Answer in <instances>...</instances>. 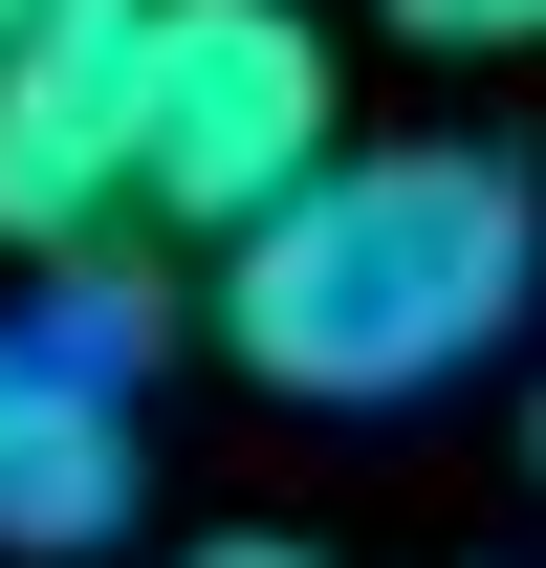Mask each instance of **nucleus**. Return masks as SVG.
Here are the masks:
<instances>
[{
	"label": "nucleus",
	"instance_id": "5",
	"mask_svg": "<svg viewBox=\"0 0 546 568\" xmlns=\"http://www.w3.org/2000/svg\"><path fill=\"white\" fill-rule=\"evenodd\" d=\"M415 44H481V67H503V44H546V0H394Z\"/></svg>",
	"mask_w": 546,
	"mask_h": 568
},
{
	"label": "nucleus",
	"instance_id": "1",
	"mask_svg": "<svg viewBox=\"0 0 546 568\" xmlns=\"http://www.w3.org/2000/svg\"><path fill=\"white\" fill-rule=\"evenodd\" d=\"M546 284V175L481 132H372L328 153L263 241H219V351L306 394V416H394V394H459L481 351H525Z\"/></svg>",
	"mask_w": 546,
	"mask_h": 568
},
{
	"label": "nucleus",
	"instance_id": "7",
	"mask_svg": "<svg viewBox=\"0 0 546 568\" xmlns=\"http://www.w3.org/2000/svg\"><path fill=\"white\" fill-rule=\"evenodd\" d=\"M22 22H44V0H0V67H22Z\"/></svg>",
	"mask_w": 546,
	"mask_h": 568
},
{
	"label": "nucleus",
	"instance_id": "4",
	"mask_svg": "<svg viewBox=\"0 0 546 568\" xmlns=\"http://www.w3.org/2000/svg\"><path fill=\"white\" fill-rule=\"evenodd\" d=\"M132 525V394L88 328H0V568H88Z\"/></svg>",
	"mask_w": 546,
	"mask_h": 568
},
{
	"label": "nucleus",
	"instance_id": "2",
	"mask_svg": "<svg viewBox=\"0 0 546 568\" xmlns=\"http://www.w3.org/2000/svg\"><path fill=\"white\" fill-rule=\"evenodd\" d=\"M328 153H350V110H328L306 0H153V219L175 241H263Z\"/></svg>",
	"mask_w": 546,
	"mask_h": 568
},
{
	"label": "nucleus",
	"instance_id": "6",
	"mask_svg": "<svg viewBox=\"0 0 546 568\" xmlns=\"http://www.w3.org/2000/svg\"><path fill=\"white\" fill-rule=\"evenodd\" d=\"M175 568H328V547H284V525H219V547H175Z\"/></svg>",
	"mask_w": 546,
	"mask_h": 568
},
{
	"label": "nucleus",
	"instance_id": "3",
	"mask_svg": "<svg viewBox=\"0 0 546 568\" xmlns=\"http://www.w3.org/2000/svg\"><path fill=\"white\" fill-rule=\"evenodd\" d=\"M110 219H153V0H44L0 67V241L88 263Z\"/></svg>",
	"mask_w": 546,
	"mask_h": 568
},
{
	"label": "nucleus",
	"instance_id": "8",
	"mask_svg": "<svg viewBox=\"0 0 546 568\" xmlns=\"http://www.w3.org/2000/svg\"><path fill=\"white\" fill-rule=\"evenodd\" d=\"M525 459H546V394H525Z\"/></svg>",
	"mask_w": 546,
	"mask_h": 568
}]
</instances>
